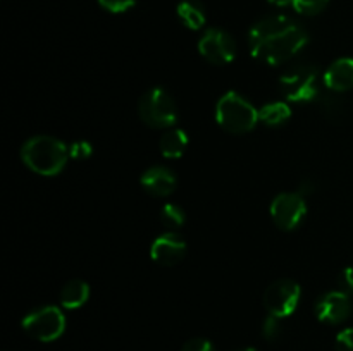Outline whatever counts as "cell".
Here are the masks:
<instances>
[{
    "label": "cell",
    "mask_w": 353,
    "mask_h": 351,
    "mask_svg": "<svg viewBox=\"0 0 353 351\" xmlns=\"http://www.w3.org/2000/svg\"><path fill=\"white\" fill-rule=\"evenodd\" d=\"M309 43L305 28L288 16H268L248 31L250 54L268 65H281Z\"/></svg>",
    "instance_id": "obj_1"
},
{
    "label": "cell",
    "mask_w": 353,
    "mask_h": 351,
    "mask_svg": "<svg viewBox=\"0 0 353 351\" xmlns=\"http://www.w3.org/2000/svg\"><path fill=\"white\" fill-rule=\"evenodd\" d=\"M69 158V147L47 134L33 136L21 147V160L30 171L40 176H57L64 171Z\"/></svg>",
    "instance_id": "obj_2"
},
{
    "label": "cell",
    "mask_w": 353,
    "mask_h": 351,
    "mask_svg": "<svg viewBox=\"0 0 353 351\" xmlns=\"http://www.w3.org/2000/svg\"><path fill=\"white\" fill-rule=\"evenodd\" d=\"M216 120L224 131L243 134L257 126L259 110L236 92L224 93L216 105Z\"/></svg>",
    "instance_id": "obj_3"
},
{
    "label": "cell",
    "mask_w": 353,
    "mask_h": 351,
    "mask_svg": "<svg viewBox=\"0 0 353 351\" xmlns=\"http://www.w3.org/2000/svg\"><path fill=\"white\" fill-rule=\"evenodd\" d=\"M279 89L290 102L305 103L317 100L321 95L319 69L309 62H296L283 72Z\"/></svg>",
    "instance_id": "obj_4"
},
{
    "label": "cell",
    "mask_w": 353,
    "mask_h": 351,
    "mask_svg": "<svg viewBox=\"0 0 353 351\" xmlns=\"http://www.w3.org/2000/svg\"><path fill=\"white\" fill-rule=\"evenodd\" d=\"M138 114L147 126L168 129L178 120V107L174 98L164 88H150L138 102Z\"/></svg>",
    "instance_id": "obj_5"
},
{
    "label": "cell",
    "mask_w": 353,
    "mask_h": 351,
    "mask_svg": "<svg viewBox=\"0 0 353 351\" xmlns=\"http://www.w3.org/2000/svg\"><path fill=\"white\" fill-rule=\"evenodd\" d=\"M23 330L33 339L52 343L59 339L65 330V317L59 306L47 305L28 313L21 322Z\"/></svg>",
    "instance_id": "obj_6"
},
{
    "label": "cell",
    "mask_w": 353,
    "mask_h": 351,
    "mask_svg": "<svg viewBox=\"0 0 353 351\" xmlns=\"http://www.w3.org/2000/svg\"><path fill=\"white\" fill-rule=\"evenodd\" d=\"M302 296L299 282L292 279H279L272 282L264 292V306L269 315L286 319L296 310Z\"/></svg>",
    "instance_id": "obj_7"
},
{
    "label": "cell",
    "mask_w": 353,
    "mask_h": 351,
    "mask_svg": "<svg viewBox=\"0 0 353 351\" xmlns=\"http://www.w3.org/2000/svg\"><path fill=\"white\" fill-rule=\"evenodd\" d=\"M307 215L305 196L300 193H281L271 203V217L281 231H295Z\"/></svg>",
    "instance_id": "obj_8"
},
{
    "label": "cell",
    "mask_w": 353,
    "mask_h": 351,
    "mask_svg": "<svg viewBox=\"0 0 353 351\" xmlns=\"http://www.w3.org/2000/svg\"><path fill=\"white\" fill-rule=\"evenodd\" d=\"M199 52L210 64L224 65L236 57V43L228 31L210 28L200 38Z\"/></svg>",
    "instance_id": "obj_9"
},
{
    "label": "cell",
    "mask_w": 353,
    "mask_h": 351,
    "mask_svg": "<svg viewBox=\"0 0 353 351\" xmlns=\"http://www.w3.org/2000/svg\"><path fill=\"white\" fill-rule=\"evenodd\" d=\"M316 317L323 323H330V326H338V323L345 322L350 317L352 303L350 295L343 291H330L326 295L321 296L314 306Z\"/></svg>",
    "instance_id": "obj_10"
},
{
    "label": "cell",
    "mask_w": 353,
    "mask_h": 351,
    "mask_svg": "<svg viewBox=\"0 0 353 351\" xmlns=\"http://www.w3.org/2000/svg\"><path fill=\"white\" fill-rule=\"evenodd\" d=\"M185 240L174 231H169V233L157 236L150 246L152 260L157 262L159 265H164V267H174L185 258Z\"/></svg>",
    "instance_id": "obj_11"
},
{
    "label": "cell",
    "mask_w": 353,
    "mask_h": 351,
    "mask_svg": "<svg viewBox=\"0 0 353 351\" xmlns=\"http://www.w3.org/2000/svg\"><path fill=\"white\" fill-rule=\"evenodd\" d=\"M141 188L152 196L157 198H164L169 196L176 189V176L171 169L162 167V165H155V167L147 169L141 174Z\"/></svg>",
    "instance_id": "obj_12"
},
{
    "label": "cell",
    "mask_w": 353,
    "mask_h": 351,
    "mask_svg": "<svg viewBox=\"0 0 353 351\" xmlns=\"http://www.w3.org/2000/svg\"><path fill=\"white\" fill-rule=\"evenodd\" d=\"M324 86L334 93H345L353 88V58L341 57L326 69Z\"/></svg>",
    "instance_id": "obj_13"
},
{
    "label": "cell",
    "mask_w": 353,
    "mask_h": 351,
    "mask_svg": "<svg viewBox=\"0 0 353 351\" xmlns=\"http://www.w3.org/2000/svg\"><path fill=\"white\" fill-rule=\"evenodd\" d=\"M88 298L90 286L85 281H79V279H74V281H69L68 284H64V288L61 289V295H59L61 305L65 310L79 308V306L88 301Z\"/></svg>",
    "instance_id": "obj_14"
},
{
    "label": "cell",
    "mask_w": 353,
    "mask_h": 351,
    "mask_svg": "<svg viewBox=\"0 0 353 351\" xmlns=\"http://www.w3.org/2000/svg\"><path fill=\"white\" fill-rule=\"evenodd\" d=\"M162 157L165 158H179L188 148V134L183 129H169L164 133L159 141Z\"/></svg>",
    "instance_id": "obj_15"
},
{
    "label": "cell",
    "mask_w": 353,
    "mask_h": 351,
    "mask_svg": "<svg viewBox=\"0 0 353 351\" xmlns=\"http://www.w3.org/2000/svg\"><path fill=\"white\" fill-rule=\"evenodd\" d=\"M176 12H178L179 21L188 30L196 31L200 28H203V24H205V9H203V6L199 0H183V2H179Z\"/></svg>",
    "instance_id": "obj_16"
},
{
    "label": "cell",
    "mask_w": 353,
    "mask_h": 351,
    "mask_svg": "<svg viewBox=\"0 0 353 351\" xmlns=\"http://www.w3.org/2000/svg\"><path fill=\"white\" fill-rule=\"evenodd\" d=\"M292 117V109L286 102H271L265 103L261 110H259V119L265 124V126H281L286 120Z\"/></svg>",
    "instance_id": "obj_17"
},
{
    "label": "cell",
    "mask_w": 353,
    "mask_h": 351,
    "mask_svg": "<svg viewBox=\"0 0 353 351\" xmlns=\"http://www.w3.org/2000/svg\"><path fill=\"white\" fill-rule=\"evenodd\" d=\"M185 220H186L185 210H183L179 205H176V203H165V205L161 209V222L164 224L168 229L171 231L179 229V227H183Z\"/></svg>",
    "instance_id": "obj_18"
},
{
    "label": "cell",
    "mask_w": 353,
    "mask_h": 351,
    "mask_svg": "<svg viewBox=\"0 0 353 351\" xmlns=\"http://www.w3.org/2000/svg\"><path fill=\"white\" fill-rule=\"evenodd\" d=\"M330 0H292L290 6L303 16H316V14L323 12Z\"/></svg>",
    "instance_id": "obj_19"
},
{
    "label": "cell",
    "mask_w": 353,
    "mask_h": 351,
    "mask_svg": "<svg viewBox=\"0 0 353 351\" xmlns=\"http://www.w3.org/2000/svg\"><path fill=\"white\" fill-rule=\"evenodd\" d=\"M283 319L274 315H268V319L264 320V326H262V336L265 337L268 341H276L279 339L283 332Z\"/></svg>",
    "instance_id": "obj_20"
},
{
    "label": "cell",
    "mask_w": 353,
    "mask_h": 351,
    "mask_svg": "<svg viewBox=\"0 0 353 351\" xmlns=\"http://www.w3.org/2000/svg\"><path fill=\"white\" fill-rule=\"evenodd\" d=\"M100 6L112 14H121L134 7L137 0H99Z\"/></svg>",
    "instance_id": "obj_21"
},
{
    "label": "cell",
    "mask_w": 353,
    "mask_h": 351,
    "mask_svg": "<svg viewBox=\"0 0 353 351\" xmlns=\"http://www.w3.org/2000/svg\"><path fill=\"white\" fill-rule=\"evenodd\" d=\"M92 151L93 148L88 141L79 140L74 141V143L69 147V157L74 158V160H85V158H88L90 155H92Z\"/></svg>",
    "instance_id": "obj_22"
},
{
    "label": "cell",
    "mask_w": 353,
    "mask_h": 351,
    "mask_svg": "<svg viewBox=\"0 0 353 351\" xmlns=\"http://www.w3.org/2000/svg\"><path fill=\"white\" fill-rule=\"evenodd\" d=\"M336 351H353V327L343 329L334 341Z\"/></svg>",
    "instance_id": "obj_23"
},
{
    "label": "cell",
    "mask_w": 353,
    "mask_h": 351,
    "mask_svg": "<svg viewBox=\"0 0 353 351\" xmlns=\"http://www.w3.org/2000/svg\"><path fill=\"white\" fill-rule=\"evenodd\" d=\"M181 351H216L214 350L212 343L209 339H203V337H193V339L186 341L185 346L181 348Z\"/></svg>",
    "instance_id": "obj_24"
},
{
    "label": "cell",
    "mask_w": 353,
    "mask_h": 351,
    "mask_svg": "<svg viewBox=\"0 0 353 351\" xmlns=\"http://www.w3.org/2000/svg\"><path fill=\"white\" fill-rule=\"evenodd\" d=\"M338 286H340V291L352 295L353 292V265L347 267L345 270H341L340 277H338Z\"/></svg>",
    "instance_id": "obj_25"
},
{
    "label": "cell",
    "mask_w": 353,
    "mask_h": 351,
    "mask_svg": "<svg viewBox=\"0 0 353 351\" xmlns=\"http://www.w3.org/2000/svg\"><path fill=\"white\" fill-rule=\"evenodd\" d=\"M269 2L272 3V6H278V7H286L292 3V0H269Z\"/></svg>",
    "instance_id": "obj_26"
},
{
    "label": "cell",
    "mask_w": 353,
    "mask_h": 351,
    "mask_svg": "<svg viewBox=\"0 0 353 351\" xmlns=\"http://www.w3.org/2000/svg\"><path fill=\"white\" fill-rule=\"evenodd\" d=\"M236 351H257V350H255V348H240V350Z\"/></svg>",
    "instance_id": "obj_27"
}]
</instances>
